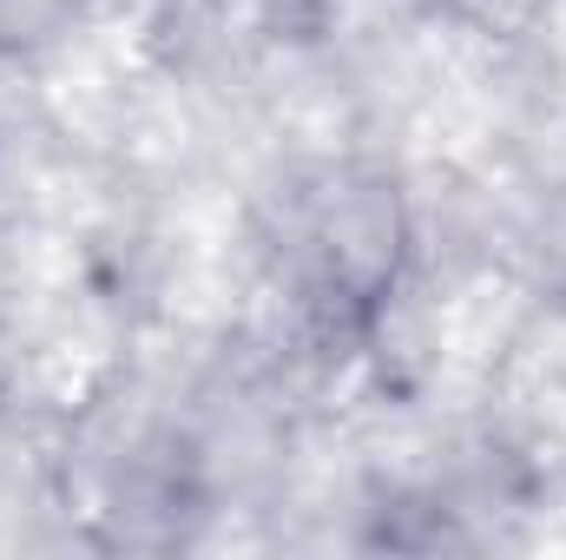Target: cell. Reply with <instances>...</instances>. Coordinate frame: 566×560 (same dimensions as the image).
<instances>
[{"mask_svg":"<svg viewBox=\"0 0 566 560\" xmlns=\"http://www.w3.org/2000/svg\"><path fill=\"white\" fill-rule=\"evenodd\" d=\"M310 290L316 303L349 323V330H369L389 303V290L402 283L409 265V211H402V191L396 178L369 172V178H343L316 218H310Z\"/></svg>","mask_w":566,"mask_h":560,"instance_id":"1","label":"cell"},{"mask_svg":"<svg viewBox=\"0 0 566 560\" xmlns=\"http://www.w3.org/2000/svg\"><path fill=\"white\" fill-rule=\"evenodd\" d=\"M448 20H461L468 33H488V40H527L541 20H547V0H434Z\"/></svg>","mask_w":566,"mask_h":560,"instance_id":"3","label":"cell"},{"mask_svg":"<svg viewBox=\"0 0 566 560\" xmlns=\"http://www.w3.org/2000/svg\"><path fill=\"white\" fill-rule=\"evenodd\" d=\"M93 0H0V53L7 60H40L53 53Z\"/></svg>","mask_w":566,"mask_h":560,"instance_id":"2","label":"cell"}]
</instances>
